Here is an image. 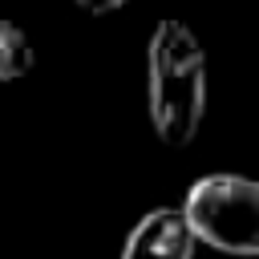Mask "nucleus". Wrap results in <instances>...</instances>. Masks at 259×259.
Returning a JSON list of instances; mask_svg holds the SVG:
<instances>
[{
	"label": "nucleus",
	"mask_w": 259,
	"mask_h": 259,
	"mask_svg": "<svg viewBox=\"0 0 259 259\" xmlns=\"http://www.w3.org/2000/svg\"><path fill=\"white\" fill-rule=\"evenodd\" d=\"M146 105L154 134L182 150L206 113V53L182 20H158L146 45Z\"/></svg>",
	"instance_id": "1"
},
{
	"label": "nucleus",
	"mask_w": 259,
	"mask_h": 259,
	"mask_svg": "<svg viewBox=\"0 0 259 259\" xmlns=\"http://www.w3.org/2000/svg\"><path fill=\"white\" fill-rule=\"evenodd\" d=\"M182 223L194 243L223 255H259V186L243 174H202L182 198Z\"/></svg>",
	"instance_id": "2"
},
{
	"label": "nucleus",
	"mask_w": 259,
	"mask_h": 259,
	"mask_svg": "<svg viewBox=\"0 0 259 259\" xmlns=\"http://www.w3.org/2000/svg\"><path fill=\"white\" fill-rule=\"evenodd\" d=\"M117 259H194V235L182 223V210L178 206L146 210L130 227Z\"/></svg>",
	"instance_id": "3"
},
{
	"label": "nucleus",
	"mask_w": 259,
	"mask_h": 259,
	"mask_svg": "<svg viewBox=\"0 0 259 259\" xmlns=\"http://www.w3.org/2000/svg\"><path fill=\"white\" fill-rule=\"evenodd\" d=\"M32 65H36V53H32L28 36L12 20L0 16V85L4 81H20L24 73H32Z\"/></svg>",
	"instance_id": "4"
},
{
	"label": "nucleus",
	"mask_w": 259,
	"mask_h": 259,
	"mask_svg": "<svg viewBox=\"0 0 259 259\" xmlns=\"http://www.w3.org/2000/svg\"><path fill=\"white\" fill-rule=\"evenodd\" d=\"M81 12H89V16H109V12H117L125 0H73Z\"/></svg>",
	"instance_id": "5"
}]
</instances>
